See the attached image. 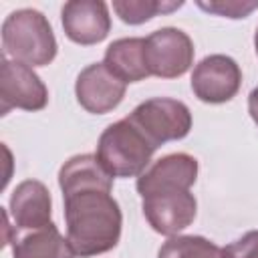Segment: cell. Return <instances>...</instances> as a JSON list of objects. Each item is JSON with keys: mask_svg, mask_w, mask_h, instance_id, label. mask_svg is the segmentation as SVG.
<instances>
[{"mask_svg": "<svg viewBox=\"0 0 258 258\" xmlns=\"http://www.w3.org/2000/svg\"><path fill=\"white\" fill-rule=\"evenodd\" d=\"M64 200L67 240L81 258L113 250L121 236V210L113 191V175L97 155H75L58 171Z\"/></svg>", "mask_w": 258, "mask_h": 258, "instance_id": "obj_1", "label": "cell"}, {"mask_svg": "<svg viewBox=\"0 0 258 258\" xmlns=\"http://www.w3.org/2000/svg\"><path fill=\"white\" fill-rule=\"evenodd\" d=\"M4 56L26 67H44L56 56V38L46 16L32 8L10 12L2 24Z\"/></svg>", "mask_w": 258, "mask_h": 258, "instance_id": "obj_2", "label": "cell"}, {"mask_svg": "<svg viewBox=\"0 0 258 258\" xmlns=\"http://www.w3.org/2000/svg\"><path fill=\"white\" fill-rule=\"evenodd\" d=\"M153 153L155 147L127 119L111 123L97 143V159L113 177L141 175Z\"/></svg>", "mask_w": 258, "mask_h": 258, "instance_id": "obj_3", "label": "cell"}, {"mask_svg": "<svg viewBox=\"0 0 258 258\" xmlns=\"http://www.w3.org/2000/svg\"><path fill=\"white\" fill-rule=\"evenodd\" d=\"M125 119L139 129L155 149L167 141L183 139L191 129L189 109L181 101L167 97H153L139 103Z\"/></svg>", "mask_w": 258, "mask_h": 258, "instance_id": "obj_4", "label": "cell"}, {"mask_svg": "<svg viewBox=\"0 0 258 258\" xmlns=\"http://www.w3.org/2000/svg\"><path fill=\"white\" fill-rule=\"evenodd\" d=\"M145 62L149 75L161 79L181 77L194 62V42L179 28H159L145 38Z\"/></svg>", "mask_w": 258, "mask_h": 258, "instance_id": "obj_5", "label": "cell"}, {"mask_svg": "<svg viewBox=\"0 0 258 258\" xmlns=\"http://www.w3.org/2000/svg\"><path fill=\"white\" fill-rule=\"evenodd\" d=\"M48 103V91L40 77L26 64L8 60L0 62V113L6 115L10 109L40 111Z\"/></svg>", "mask_w": 258, "mask_h": 258, "instance_id": "obj_6", "label": "cell"}, {"mask_svg": "<svg viewBox=\"0 0 258 258\" xmlns=\"http://www.w3.org/2000/svg\"><path fill=\"white\" fill-rule=\"evenodd\" d=\"M242 83L238 62L226 54H210L202 58L191 73V91L204 103L230 101Z\"/></svg>", "mask_w": 258, "mask_h": 258, "instance_id": "obj_7", "label": "cell"}, {"mask_svg": "<svg viewBox=\"0 0 258 258\" xmlns=\"http://www.w3.org/2000/svg\"><path fill=\"white\" fill-rule=\"evenodd\" d=\"M75 93L83 109L93 115H105L123 101L125 83L117 79L105 62H95L79 73Z\"/></svg>", "mask_w": 258, "mask_h": 258, "instance_id": "obj_8", "label": "cell"}, {"mask_svg": "<svg viewBox=\"0 0 258 258\" xmlns=\"http://www.w3.org/2000/svg\"><path fill=\"white\" fill-rule=\"evenodd\" d=\"M198 177V161L187 153H171L157 159L137 177L141 198L163 191H187Z\"/></svg>", "mask_w": 258, "mask_h": 258, "instance_id": "obj_9", "label": "cell"}, {"mask_svg": "<svg viewBox=\"0 0 258 258\" xmlns=\"http://www.w3.org/2000/svg\"><path fill=\"white\" fill-rule=\"evenodd\" d=\"M143 216L147 218L149 226L163 234L173 236L187 228L196 218V198L187 191H163L151 194L143 198Z\"/></svg>", "mask_w": 258, "mask_h": 258, "instance_id": "obj_10", "label": "cell"}, {"mask_svg": "<svg viewBox=\"0 0 258 258\" xmlns=\"http://www.w3.org/2000/svg\"><path fill=\"white\" fill-rule=\"evenodd\" d=\"M64 34L83 46L105 40L111 30L109 8L101 0H71L60 10Z\"/></svg>", "mask_w": 258, "mask_h": 258, "instance_id": "obj_11", "label": "cell"}, {"mask_svg": "<svg viewBox=\"0 0 258 258\" xmlns=\"http://www.w3.org/2000/svg\"><path fill=\"white\" fill-rule=\"evenodd\" d=\"M14 232L36 230L50 224V194L42 181L26 179L16 185L10 198Z\"/></svg>", "mask_w": 258, "mask_h": 258, "instance_id": "obj_12", "label": "cell"}, {"mask_svg": "<svg viewBox=\"0 0 258 258\" xmlns=\"http://www.w3.org/2000/svg\"><path fill=\"white\" fill-rule=\"evenodd\" d=\"M14 258H75L71 244L60 236L56 226L50 222L36 230L14 232L12 236Z\"/></svg>", "mask_w": 258, "mask_h": 258, "instance_id": "obj_13", "label": "cell"}, {"mask_svg": "<svg viewBox=\"0 0 258 258\" xmlns=\"http://www.w3.org/2000/svg\"><path fill=\"white\" fill-rule=\"evenodd\" d=\"M105 67L127 83H137L149 77V69L145 62V38H119L107 46Z\"/></svg>", "mask_w": 258, "mask_h": 258, "instance_id": "obj_14", "label": "cell"}, {"mask_svg": "<svg viewBox=\"0 0 258 258\" xmlns=\"http://www.w3.org/2000/svg\"><path fill=\"white\" fill-rule=\"evenodd\" d=\"M159 258H222V248L202 236H175L159 248Z\"/></svg>", "mask_w": 258, "mask_h": 258, "instance_id": "obj_15", "label": "cell"}, {"mask_svg": "<svg viewBox=\"0 0 258 258\" xmlns=\"http://www.w3.org/2000/svg\"><path fill=\"white\" fill-rule=\"evenodd\" d=\"M183 2H163V0H115L113 10L127 24H141L157 14H167L181 8Z\"/></svg>", "mask_w": 258, "mask_h": 258, "instance_id": "obj_16", "label": "cell"}, {"mask_svg": "<svg viewBox=\"0 0 258 258\" xmlns=\"http://www.w3.org/2000/svg\"><path fill=\"white\" fill-rule=\"evenodd\" d=\"M196 4L204 12L224 16V18H246L248 14H252L258 8V0H254V2H244V0H210V2H206V0H200Z\"/></svg>", "mask_w": 258, "mask_h": 258, "instance_id": "obj_17", "label": "cell"}, {"mask_svg": "<svg viewBox=\"0 0 258 258\" xmlns=\"http://www.w3.org/2000/svg\"><path fill=\"white\" fill-rule=\"evenodd\" d=\"M222 258H258V230H250L224 246Z\"/></svg>", "mask_w": 258, "mask_h": 258, "instance_id": "obj_18", "label": "cell"}, {"mask_svg": "<svg viewBox=\"0 0 258 258\" xmlns=\"http://www.w3.org/2000/svg\"><path fill=\"white\" fill-rule=\"evenodd\" d=\"M248 113H250L252 121L258 125V87H254L248 97Z\"/></svg>", "mask_w": 258, "mask_h": 258, "instance_id": "obj_19", "label": "cell"}, {"mask_svg": "<svg viewBox=\"0 0 258 258\" xmlns=\"http://www.w3.org/2000/svg\"><path fill=\"white\" fill-rule=\"evenodd\" d=\"M254 46H256V54H258V28H256V34H254Z\"/></svg>", "mask_w": 258, "mask_h": 258, "instance_id": "obj_20", "label": "cell"}]
</instances>
